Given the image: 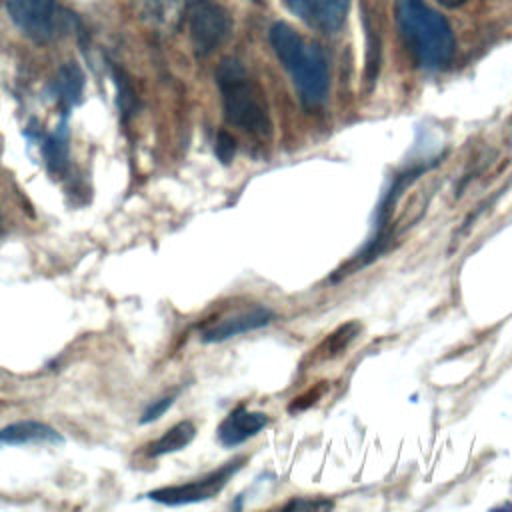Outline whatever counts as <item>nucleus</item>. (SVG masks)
I'll use <instances>...</instances> for the list:
<instances>
[{
	"instance_id": "obj_1",
	"label": "nucleus",
	"mask_w": 512,
	"mask_h": 512,
	"mask_svg": "<svg viewBox=\"0 0 512 512\" xmlns=\"http://www.w3.org/2000/svg\"><path fill=\"white\" fill-rule=\"evenodd\" d=\"M270 44L288 72L300 102L306 108L322 106L330 88L328 62L322 48L284 22H276L270 28Z\"/></svg>"
},
{
	"instance_id": "obj_2",
	"label": "nucleus",
	"mask_w": 512,
	"mask_h": 512,
	"mask_svg": "<svg viewBox=\"0 0 512 512\" xmlns=\"http://www.w3.org/2000/svg\"><path fill=\"white\" fill-rule=\"evenodd\" d=\"M396 22L406 50L424 70H442L456 40L448 20L424 0H396Z\"/></svg>"
},
{
	"instance_id": "obj_3",
	"label": "nucleus",
	"mask_w": 512,
	"mask_h": 512,
	"mask_svg": "<svg viewBox=\"0 0 512 512\" xmlns=\"http://www.w3.org/2000/svg\"><path fill=\"white\" fill-rule=\"evenodd\" d=\"M214 76L222 96L226 120L250 136H270L272 120L264 90L250 76L244 64L236 58H224L220 60Z\"/></svg>"
},
{
	"instance_id": "obj_4",
	"label": "nucleus",
	"mask_w": 512,
	"mask_h": 512,
	"mask_svg": "<svg viewBox=\"0 0 512 512\" xmlns=\"http://www.w3.org/2000/svg\"><path fill=\"white\" fill-rule=\"evenodd\" d=\"M190 40L196 56H210L232 32L228 12L214 0H190L186 8Z\"/></svg>"
},
{
	"instance_id": "obj_5",
	"label": "nucleus",
	"mask_w": 512,
	"mask_h": 512,
	"mask_svg": "<svg viewBox=\"0 0 512 512\" xmlns=\"http://www.w3.org/2000/svg\"><path fill=\"white\" fill-rule=\"evenodd\" d=\"M242 462H246V456L234 458L232 462L220 466L218 470H214V472H210V474H206L202 478H196V480L186 482V484L156 488V490H150L146 496L150 500L166 504V506H184V504H194V502L210 500L242 468Z\"/></svg>"
},
{
	"instance_id": "obj_6",
	"label": "nucleus",
	"mask_w": 512,
	"mask_h": 512,
	"mask_svg": "<svg viewBox=\"0 0 512 512\" xmlns=\"http://www.w3.org/2000/svg\"><path fill=\"white\" fill-rule=\"evenodd\" d=\"M12 22L34 42H50L58 32L56 0H6Z\"/></svg>"
},
{
	"instance_id": "obj_7",
	"label": "nucleus",
	"mask_w": 512,
	"mask_h": 512,
	"mask_svg": "<svg viewBox=\"0 0 512 512\" xmlns=\"http://www.w3.org/2000/svg\"><path fill=\"white\" fill-rule=\"evenodd\" d=\"M274 318V312L266 306H250L246 310L234 312L226 318H220L212 324H208L206 328H202L200 332V340L214 344V342H224L230 340L234 336L258 330L266 324H270V320Z\"/></svg>"
},
{
	"instance_id": "obj_8",
	"label": "nucleus",
	"mask_w": 512,
	"mask_h": 512,
	"mask_svg": "<svg viewBox=\"0 0 512 512\" xmlns=\"http://www.w3.org/2000/svg\"><path fill=\"white\" fill-rule=\"evenodd\" d=\"M306 26L320 32H336L348 12V0H282Z\"/></svg>"
},
{
	"instance_id": "obj_9",
	"label": "nucleus",
	"mask_w": 512,
	"mask_h": 512,
	"mask_svg": "<svg viewBox=\"0 0 512 512\" xmlns=\"http://www.w3.org/2000/svg\"><path fill=\"white\" fill-rule=\"evenodd\" d=\"M268 424V414L260 410H248L246 406H236L218 426L216 434L222 446L234 448L248 438L256 436Z\"/></svg>"
},
{
	"instance_id": "obj_10",
	"label": "nucleus",
	"mask_w": 512,
	"mask_h": 512,
	"mask_svg": "<svg viewBox=\"0 0 512 512\" xmlns=\"http://www.w3.org/2000/svg\"><path fill=\"white\" fill-rule=\"evenodd\" d=\"M64 436L38 420H18L0 428V446H26V444H62Z\"/></svg>"
},
{
	"instance_id": "obj_11",
	"label": "nucleus",
	"mask_w": 512,
	"mask_h": 512,
	"mask_svg": "<svg viewBox=\"0 0 512 512\" xmlns=\"http://www.w3.org/2000/svg\"><path fill=\"white\" fill-rule=\"evenodd\" d=\"M82 90H84L82 70L74 62L64 64L52 80L54 98L62 104L64 110H70L72 106H76L80 102Z\"/></svg>"
},
{
	"instance_id": "obj_12",
	"label": "nucleus",
	"mask_w": 512,
	"mask_h": 512,
	"mask_svg": "<svg viewBox=\"0 0 512 512\" xmlns=\"http://www.w3.org/2000/svg\"><path fill=\"white\" fill-rule=\"evenodd\" d=\"M196 436V426L190 420H182L178 424H174L172 428H168L160 438H156L152 444H148L146 454L150 458H158L164 454H172L178 452L182 448H186Z\"/></svg>"
},
{
	"instance_id": "obj_13",
	"label": "nucleus",
	"mask_w": 512,
	"mask_h": 512,
	"mask_svg": "<svg viewBox=\"0 0 512 512\" xmlns=\"http://www.w3.org/2000/svg\"><path fill=\"white\" fill-rule=\"evenodd\" d=\"M42 154L50 172L58 174L64 170L68 162V130L66 122H62L54 132H50L42 142Z\"/></svg>"
},
{
	"instance_id": "obj_14",
	"label": "nucleus",
	"mask_w": 512,
	"mask_h": 512,
	"mask_svg": "<svg viewBox=\"0 0 512 512\" xmlns=\"http://www.w3.org/2000/svg\"><path fill=\"white\" fill-rule=\"evenodd\" d=\"M172 402H174V394L162 396V398L154 400L152 404H148V408H146V410L142 412V416H140V424H150V422L158 420V418L172 406Z\"/></svg>"
},
{
	"instance_id": "obj_15",
	"label": "nucleus",
	"mask_w": 512,
	"mask_h": 512,
	"mask_svg": "<svg viewBox=\"0 0 512 512\" xmlns=\"http://www.w3.org/2000/svg\"><path fill=\"white\" fill-rule=\"evenodd\" d=\"M236 152V142L228 132H220L216 138V156L222 164H230Z\"/></svg>"
},
{
	"instance_id": "obj_16",
	"label": "nucleus",
	"mask_w": 512,
	"mask_h": 512,
	"mask_svg": "<svg viewBox=\"0 0 512 512\" xmlns=\"http://www.w3.org/2000/svg\"><path fill=\"white\" fill-rule=\"evenodd\" d=\"M286 508H296V510H300V508H316V510H324V508H332V502L330 500H302V498H298V500L288 502Z\"/></svg>"
},
{
	"instance_id": "obj_17",
	"label": "nucleus",
	"mask_w": 512,
	"mask_h": 512,
	"mask_svg": "<svg viewBox=\"0 0 512 512\" xmlns=\"http://www.w3.org/2000/svg\"><path fill=\"white\" fill-rule=\"evenodd\" d=\"M442 6H448V8H456V6H462L466 4L468 0H438Z\"/></svg>"
},
{
	"instance_id": "obj_18",
	"label": "nucleus",
	"mask_w": 512,
	"mask_h": 512,
	"mask_svg": "<svg viewBox=\"0 0 512 512\" xmlns=\"http://www.w3.org/2000/svg\"><path fill=\"white\" fill-rule=\"evenodd\" d=\"M254 2H260V0H254Z\"/></svg>"
}]
</instances>
